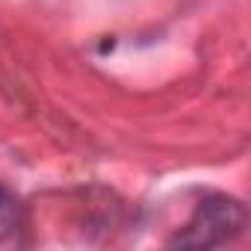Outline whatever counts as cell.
Listing matches in <instances>:
<instances>
[{
	"mask_svg": "<svg viewBox=\"0 0 251 251\" xmlns=\"http://www.w3.org/2000/svg\"><path fill=\"white\" fill-rule=\"evenodd\" d=\"M245 222H248V213H245L242 201L227 198V195H207L195 207L186 227L172 236V245H177V248H216V245L236 239L245 230Z\"/></svg>",
	"mask_w": 251,
	"mask_h": 251,
	"instance_id": "cell-1",
	"label": "cell"
},
{
	"mask_svg": "<svg viewBox=\"0 0 251 251\" xmlns=\"http://www.w3.org/2000/svg\"><path fill=\"white\" fill-rule=\"evenodd\" d=\"M21 225V204L9 186L0 183V242L9 239Z\"/></svg>",
	"mask_w": 251,
	"mask_h": 251,
	"instance_id": "cell-2",
	"label": "cell"
}]
</instances>
